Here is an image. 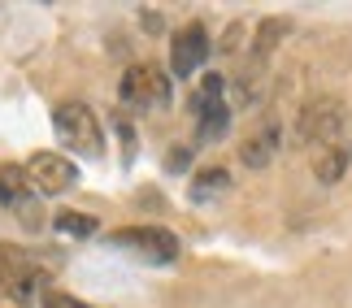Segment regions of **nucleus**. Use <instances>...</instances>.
<instances>
[{
  "label": "nucleus",
  "mask_w": 352,
  "mask_h": 308,
  "mask_svg": "<svg viewBox=\"0 0 352 308\" xmlns=\"http://www.w3.org/2000/svg\"><path fill=\"white\" fill-rule=\"evenodd\" d=\"M226 187H231V174H226L222 165H209V169H200V174H196V182H192V200H213V196H222Z\"/></svg>",
  "instance_id": "obj_13"
},
{
  "label": "nucleus",
  "mask_w": 352,
  "mask_h": 308,
  "mask_svg": "<svg viewBox=\"0 0 352 308\" xmlns=\"http://www.w3.org/2000/svg\"><path fill=\"white\" fill-rule=\"evenodd\" d=\"M274 152H278V122H265L261 130H252V135L239 143V161H243L248 169L270 165V161H274Z\"/></svg>",
  "instance_id": "obj_9"
},
{
  "label": "nucleus",
  "mask_w": 352,
  "mask_h": 308,
  "mask_svg": "<svg viewBox=\"0 0 352 308\" xmlns=\"http://www.w3.org/2000/svg\"><path fill=\"white\" fill-rule=\"evenodd\" d=\"M200 126V143H213L226 135V126H231V104H218V109H209L205 117H196Z\"/></svg>",
  "instance_id": "obj_14"
},
{
  "label": "nucleus",
  "mask_w": 352,
  "mask_h": 308,
  "mask_svg": "<svg viewBox=\"0 0 352 308\" xmlns=\"http://www.w3.org/2000/svg\"><path fill=\"white\" fill-rule=\"evenodd\" d=\"M209 57V31L200 22H187L179 35L170 39V70L179 78H192Z\"/></svg>",
  "instance_id": "obj_8"
},
{
  "label": "nucleus",
  "mask_w": 352,
  "mask_h": 308,
  "mask_svg": "<svg viewBox=\"0 0 352 308\" xmlns=\"http://www.w3.org/2000/svg\"><path fill=\"white\" fill-rule=\"evenodd\" d=\"M122 100L135 109H166L170 104V78L157 65H131L122 74Z\"/></svg>",
  "instance_id": "obj_4"
},
{
  "label": "nucleus",
  "mask_w": 352,
  "mask_h": 308,
  "mask_svg": "<svg viewBox=\"0 0 352 308\" xmlns=\"http://www.w3.org/2000/svg\"><path fill=\"white\" fill-rule=\"evenodd\" d=\"M52 126H57V139L65 143V148H74L83 156H100L104 152L100 122H96V113H91L87 104H78V100L57 104V109H52Z\"/></svg>",
  "instance_id": "obj_2"
},
{
  "label": "nucleus",
  "mask_w": 352,
  "mask_h": 308,
  "mask_svg": "<svg viewBox=\"0 0 352 308\" xmlns=\"http://www.w3.org/2000/svg\"><path fill=\"white\" fill-rule=\"evenodd\" d=\"M22 169H26V178H31V187L39 196H61V191H70L74 178H78L74 161H65L61 152H31Z\"/></svg>",
  "instance_id": "obj_5"
},
{
  "label": "nucleus",
  "mask_w": 352,
  "mask_h": 308,
  "mask_svg": "<svg viewBox=\"0 0 352 308\" xmlns=\"http://www.w3.org/2000/svg\"><path fill=\"white\" fill-rule=\"evenodd\" d=\"M52 230L70 235V239H91L96 235V217H91V213H78V209H61L57 217H52Z\"/></svg>",
  "instance_id": "obj_12"
},
{
  "label": "nucleus",
  "mask_w": 352,
  "mask_h": 308,
  "mask_svg": "<svg viewBox=\"0 0 352 308\" xmlns=\"http://www.w3.org/2000/svg\"><path fill=\"white\" fill-rule=\"evenodd\" d=\"M44 308H91V304H83L78 296H70V291H44Z\"/></svg>",
  "instance_id": "obj_15"
},
{
  "label": "nucleus",
  "mask_w": 352,
  "mask_h": 308,
  "mask_svg": "<svg viewBox=\"0 0 352 308\" xmlns=\"http://www.w3.org/2000/svg\"><path fill=\"white\" fill-rule=\"evenodd\" d=\"M0 204L18 213L26 230H39V226H44L39 204H35V187H31L22 165H0Z\"/></svg>",
  "instance_id": "obj_6"
},
{
  "label": "nucleus",
  "mask_w": 352,
  "mask_h": 308,
  "mask_svg": "<svg viewBox=\"0 0 352 308\" xmlns=\"http://www.w3.org/2000/svg\"><path fill=\"white\" fill-rule=\"evenodd\" d=\"M348 161H352V148H348V143L318 148V152H314V174H318V182H340L344 169H348Z\"/></svg>",
  "instance_id": "obj_10"
},
{
  "label": "nucleus",
  "mask_w": 352,
  "mask_h": 308,
  "mask_svg": "<svg viewBox=\"0 0 352 308\" xmlns=\"http://www.w3.org/2000/svg\"><path fill=\"white\" fill-rule=\"evenodd\" d=\"M109 248H122L153 265H170L179 257V235L166 230V226H122V230L109 235Z\"/></svg>",
  "instance_id": "obj_3"
},
{
  "label": "nucleus",
  "mask_w": 352,
  "mask_h": 308,
  "mask_svg": "<svg viewBox=\"0 0 352 308\" xmlns=\"http://www.w3.org/2000/svg\"><path fill=\"white\" fill-rule=\"evenodd\" d=\"M35 283H44V278H39V265L26 257V248L0 244V291L13 300H31Z\"/></svg>",
  "instance_id": "obj_7"
},
{
  "label": "nucleus",
  "mask_w": 352,
  "mask_h": 308,
  "mask_svg": "<svg viewBox=\"0 0 352 308\" xmlns=\"http://www.w3.org/2000/svg\"><path fill=\"white\" fill-rule=\"evenodd\" d=\"M187 161H192V148H174L170 152V169H183Z\"/></svg>",
  "instance_id": "obj_16"
},
{
  "label": "nucleus",
  "mask_w": 352,
  "mask_h": 308,
  "mask_svg": "<svg viewBox=\"0 0 352 308\" xmlns=\"http://www.w3.org/2000/svg\"><path fill=\"white\" fill-rule=\"evenodd\" d=\"M218 104H226V78L222 74H205L200 87L192 91V100H187V109H192V117H205L209 109H218Z\"/></svg>",
  "instance_id": "obj_11"
},
{
  "label": "nucleus",
  "mask_w": 352,
  "mask_h": 308,
  "mask_svg": "<svg viewBox=\"0 0 352 308\" xmlns=\"http://www.w3.org/2000/svg\"><path fill=\"white\" fill-rule=\"evenodd\" d=\"M296 135L309 152L318 148H331V143H344V104L335 96H318L309 100L300 117H296Z\"/></svg>",
  "instance_id": "obj_1"
}]
</instances>
